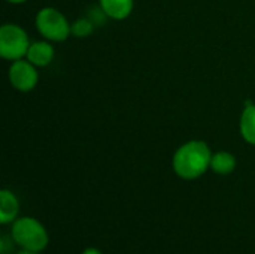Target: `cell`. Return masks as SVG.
Here are the masks:
<instances>
[{
	"label": "cell",
	"mask_w": 255,
	"mask_h": 254,
	"mask_svg": "<svg viewBox=\"0 0 255 254\" xmlns=\"http://www.w3.org/2000/svg\"><path fill=\"white\" fill-rule=\"evenodd\" d=\"M100 7L106 16L114 19H124L131 13L133 0H100Z\"/></svg>",
	"instance_id": "52a82bcc"
},
{
	"label": "cell",
	"mask_w": 255,
	"mask_h": 254,
	"mask_svg": "<svg viewBox=\"0 0 255 254\" xmlns=\"http://www.w3.org/2000/svg\"><path fill=\"white\" fill-rule=\"evenodd\" d=\"M82 254H102L99 250H96V249H88V250H85Z\"/></svg>",
	"instance_id": "4fadbf2b"
},
{
	"label": "cell",
	"mask_w": 255,
	"mask_h": 254,
	"mask_svg": "<svg viewBox=\"0 0 255 254\" xmlns=\"http://www.w3.org/2000/svg\"><path fill=\"white\" fill-rule=\"evenodd\" d=\"M36 66L28 60H15L9 67V81L13 88L19 91H30L37 84Z\"/></svg>",
	"instance_id": "5b68a950"
},
{
	"label": "cell",
	"mask_w": 255,
	"mask_h": 254,
	"mask_svg": "<svg viewBox=\"0 0 255 254\" xmlns=\"http://www.w3.org/2000/svg\"><path fill=\"white\" fill-rule=\"evenodd\" d=\"M18 254H37V252H33V250H22V252H19Z\"/></svg>",
	"instance_id": "5bb4252c"
},
{
	"label": "cell",
	"mask_w": 255,
	"mask_h": 254,
	"mask_svg": "<svg viewBox=\"0 0 255 254\" xmlns=\"http://www.w3.org/2000/svg\"><path fill=\"white\" fill-rule=\"evenodd\" d=\"M94 22L90 18H79L72 24V34L76 37H87L94 31Z\"/></svg>",
	"instance_id": "8fae6325"
},
{
	"label": "cell",
	"mask_w": 255,
	"mask_h": 254,
	"mask_svg": "<svg viewBox=\"0 0 255 254\" xmlns=\"http://www.w3.org/2000/svg\"><path fill=\"white\" fill-rule=\"evenodd\" d=\"M9 247H10L9 240H7L6 237H3V238H1V241H0V253L7 254V252H9Z\"/></svg>",
	"instance_id": "7c38bea8"
},
{
	"label": "cell",
	"mask_w": 255,
	"mask_h": 254,
	"mask_svg": "<svg viewBox=\"0 0 255 254\" xmlns=\"http://www.w3.org/2000/svg\"><path fill=\"white\" fill-rule=\"evenodd\" d=\"M18 214V201L9 190L0 192V222L9 223Z\"/></svg>",
	"instance_id": "ba28073f"
},
{
	"label": "cell",
	"mask_w": 255,
	"mask_h": 254,
	"mask_svg": "<svg viewBox=\"0 0 255 254\" xmlns=\"http://www.w3.org/2000/svg\"><path fill=\"white\" fill-rule=\"evenodd\" d=\"M7 1H10V3H24L25 0H7Z\"/></svg>",
	"instance_id": "9a60e30c"
},
{
	"label": "cell",
	"mask_w": 255,
	"mask_h": 254,
	"mask_svg": "<svg viewBox=\"0 0 255 254\" xmlns=\"http://www.w3.org/2000/svg\"><path fill=\"white\" fill-rule=\"evenodd\" d=\"M241 133L244 139L255 145V105L251 103L245 108L242 118H241Z\"/></svg>",
	"instance_id": "9c48e42d"
},
{
	"label": "cell",
	"mask_w": 255,
	"mask_h": 254,
	"mask_svg": "<svg viewBox=\"0 0 255 254\" xmlns=\"http://www.w3.org/2000/svg\"><path fill=\"white\" fill-rule=\"evenodd\" d=\"M25 57L34 66L43 67V66H48L52 61V58H54V48L51 46V43H48L45 40L34 42V43L30 45Z\"/></svg>",
	"instance_id": "8992f818"
},
{
	"label": "cell",
	"mask_w": 255,
	"mask_h": 254,
	"mask_svg": "<svg viewBox=\"0 0 255 254\" xmlns=\"http://www.w3.org/2000/svg\"><path fill=\"white\" fill-rule=\"evenodd\" d=\"M212 154L209 147L202 141L184 144L173 156V169L184 180L199 178L211 166Z\"/></svg>",
	"instance_id": "6da1fadb"
},
{
	"label": "cell",
	"mask_w": 255,
	"mask_h": 254,
	"mask_svg": "<svg viewBox=\"0 0 255 254\" xmlns=\"http://www.w3.org/2000/svg\"><path fill=\"white\" fill-rule=\"evenodd\" d=\"M30 48L27 33L16 24H4L0 28V54L6 60H19Z\"/></svg>",
	"instance_id": "277c9868"
},
{
	"label": "cell",
	"mask_w": 255,
	"mask_h": 254,
	"mask_svg": "<svg viewBox=\"0 0 255 254\" xmlns=\"http://www.w3.org/2000/svg\"><path fill=\"white\" fill-rule=\"evenodd\" d=\"M12 237L18 246L25 250L40 252L48 244V234L45 228L34 219L24 217L13 223Z\"/></svg>",
	"instance_id": "7a4b0ae2"
},
{
	"label": "cell",
	"mask_w": 255,
	"mask_h": 254,
	"mask_svg": "<svg viewBox=\"0 0 255 254\" xmlns=\"http://www.w3.org/2000/svg\"><path fill=\"white\" fill-rule=\"evenodd\" d=\"M211 168L220 175L232 174L235 171V168H236V159H235L233 154H230L227 151H220V153L212 156Z\"/></svg>",
	"instance_id": "30bf717a"
},
{
	"label": "cell",
	"mask_w": 255,
	"mask_h": 254,
	"mask_svg": "<svg viewBox=\"0 0 255 254\" xmlns=\"http://www.w3.org/2000/svg\"><path fill=\"white\" fill-rule=\"evenodd\" d=\"M36 27L45 39L54 42H63L72 33V25L55 7L40 9L36 15Z\"/></svg>",
	"instance_id": "3957f363"
}]
</instances>
